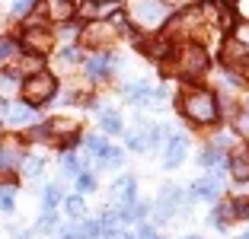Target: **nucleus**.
<instances>
[{
  "mask_svg": "<svg viewBox=\"0 0 249 239\" xmlns=\"http://www.w3.org/2000/svg\"><path fill=\"white\" fill-rule=\"evenodd\" d=\"M128 13H131V22H138L141 29L154 32V29H160V22L166 19L169 3H157V0H138V3H131V7H128Z\"/></svg>",
  "mask_w": 249,
  "mask_h": 239,
  "instance_id": "7ed1b4c3",
  "label": "nucleus"
},
{
  "mask_svg": "<svg viewBox=\"0 0 249 239\" xmlns=\"http://www.w3.org/2000/svg\"><path fill=\"white\" fill-rule=\"evenodd\" d=\"M22 169H26L29 175H38V172H42V159H36V156L22 159Z\"/></svg>",
  "mask_w": 249,
  "mask_h": 239,
  "instance_id": "473e14b6",
  "label": "nucleus"
},
{
  "mask_svg": "<svg viewBox=\"0 0 249 239\" xmlns=\"http://www.w3.org/2000/svg\"><path fill=\"white\" fill-rule=\"evenodd\" d=\"M138 236H141V239H160V236L154 233V226H141V233H138Z\"/></svg>",
  "mask_w": 249,
  "mask_h": 239,
  "instance_id": "58836bf2",
  "label": "nucleus"
},
{
  "mask_svg": "<svg viewBox=\"0 0 249 239\" xmlns=\"http://www.w3.org/2000/svg\"><path fill=\"white\" fill-rule=\"evenodd\" d=\"M87 150H89V156H99V159H103L106 153H109V144H106L103 137H96V134H93V137H87Z\"/></svg>",
  "mask_w": 249,
  "mask_h": 239,
  "instance_id": "b1692460",
  "label": "nucleus"
},
{
  "mask_svg": "<svg viewBox=\"0 0 249 239\" xmlns=\"http://www.w3.org/2000/svg\"><path fill=\"white\" fill-rule=\"evenodd\" d=\"M45 13L52 16L54 22H67L73 13H77V7H73V3H67V0H52V3H45Z\"/></svg>",
  "mask_w": 249,
  "mask_h": 239,
  "instance_id": "f3484780",
  "label": "nucleus"
},
{
  "mask_svg": "<svg viewBox=\"0 0 249 239\" xmlns=\"http://www.w3.org/2000/svg\"><path fill=\"white\" fill-rule=\"evenodd\" d=\"M185 239H198V236H185Z\"/></svg>",
  "mask_w": 249,
  "mask_h": 239,
  "instance_id": "c03bdc74",
  "label": "nucleus"
},
{
  "mask_svg": "<svg viewBox=\"0 0 249 239\" xmlns=\"http://www.w3.org/2000/svg\"><path fill=\"white\" fill-rule=\"evenodd\" d=\"M240 239H249V233H243V236H240Z\"/></svg>",
  "mask_w": 249,
  "mask_h": 239,
  "instance_id": "37998d69",
  "label": "nucleus"
},
{
  "mask_svg": "<svg viewBox=\"0 0 249 239\" xmlns=\"http://www.w3.org/2000/svg\"><path fill=\"white\" fill-rule=\"evenodd\" d=\"M22 45H26L32 54H38V58H42L45 51L52 48V35H48L42 26H29V29L22 32Z\"/></svg>",
  "mask_w": 249,
  "mask_h": 239,
  "instance_id": "0eeeda50",
  "label": "nucleus"
},
{
  "mask_svg": "<svg viewBox=\"0 0 249 239\" xmlns=\"http://www.w3.org/2000/svg\"><path fill=\"white\" fill-rule=\"evenodd\" d=\"M77 10H80L83 16H96V13H99V7H96V3H80Z\"/></svg>",
  "mask_w": 249,
  "mask_h": 239,
  "instance_id": "4c0bfd02",
  "label": "nucleus"
},
{
  "mask_svg": "<svg viewBox=\"0 0 249 239\" xmlns=\"http://www.w3.org/2000/svg\"><path fill=\"white\" fill-rule=\"evenodd\" d=\"M141 51H144L147 58H154V61H163L173 51V42H169L166 35H160V38H147L144 45H141Z\"/></svg>",
  "mask_w": 249,
  "mask_h": 239,
  "instance_id": "4468645a",
  "label": "nucleus"
},
{
  "mask_svg": "<svg viewBox=\"0 0 249 239\" xmlns=\"http://www.w3.org/2000/svg\"><path fill=\"white\" fill-rule=\"evenodd\" d=\"M16 204V188L13 185H0V210H13Z\"/></svg>",
  "mask_w": 249,
  "mask_h": 239,
  "instance_id": "393cba45",
  "label": "nucleus"
},
{
  "mask_svg": "<svg viewBox=\"0 0 249 239\" xmlns=\"http://www.w3.org/2000/svg\"><path fill=\"white\" fill-rule=\"evenodd\" d=\"M99 121H103V131H109V134H118V131H122V118L112 109H106L103 115H99Z\"/></svg>",
  "mask_w": 249,
  "mask_h": 239,
  "instance_id": "412c9836",
  "label": "nucleus"
},
{
  "mask_svg": "<svg viewBox=\"0 0 249 239\" xmlns=\"http://www.w3.org/2000/svg\"><path fill=\"white\" fill-rule=\"evenodd\" d=\"M198 163H201V166H208V169H217V166H224V153L211 147V150H205L201 156H198Z\"/></svg>",
  "mask_w": 249,
  "mask_h": 239,
  "instance_id": "4be33fe9",
  "label": "nucleus"
},
{
  "mask_svg": "<svg viewBox=\"0 0 249 239\" xmlns=\"http://www.w3.org/2000/svg\"><path fill=\"white\" fill-rule=\"evenodd\" d=\"M195 198H205V201H214V198H220V191H224V179L220 175H205V179L195 182Z\"/></svg>",
  "mask_w": 249,
  "mask_h": 239,
  "instance_id": "9d476101",
  "label": "nucleus"
},
{
  "mask_svg": "<svg viewBox=\"0 0 249 239\" xmlns=\"http://www.w3.org/2000/svg\"><path fill=\"white\" fill-rule=\"evenodd\" d=\"M220 61L227 70H249V48L236 38L224 42V51H220Z\"/></svg>",
  "mask_w": 249,
  "mask_h": 239,
  "instance_id": "423d86ee",
  "label": "nucleus"
},
{
  "mask_svg": "<svg viewBox=\"0 0 249 239\" xmlns=\"http://www.w3.org/2000/svg\"><path fill=\"white\" fill-rule=\"evenodd\" d=\"M36 7H38V3H29V0H22V3H13V7H10V13H13V16H26V13H32Z\"/></svg>",
  "mask_w": 249,
  "mask_h": 239,
  "instance_id": "2f4dec72",
  "label": "nucleus"
},
{
  "mask_svg": "<svg viewBox=\"0 0 249 239\" xmlns=\"http://www.w3.org/2000/svg\"><path fill=\"white\" fill-rule=\"evenodd\" d=\"M118 67V61L112 58V54H96V58H89V64H87V73L93 80H103V77H109L112 70Z\"/></svg>",
  "mask_w": 249,
  "mask_h": 239,
  "instance_id": "9b49d317",
  "label": "nucleus"
},
{
  "mask_svg": "<svg viewBox=\"0 0 249 239\" xmlns=\"http://www.w3.org/2000/svg\"><path fill=\"white\" fill-rule=\"evenodd\" d=\"M13 54H16V42L13 38H0V64L7 58H13Z\"/></svg>",
  "mask_w": 249,
  "mask_h": 239,
  "instance_id": "c85d7f7f",
  "label": "nucleus"
},
{
  "mask_svg": "<svg viewBox=\"0 0 249 239\" xmlns=\"http://www.w3.org/2000/svg\"><path fill=\"white\" fill-rule=\"evenodd\" d=\"M103 163L106 166H118V163H122V150H118V147H109V153L103 156Z\"/></svg>",
  "mask_w": 249,
  "mask_h": 239,
  "instance_id": "72a5a7b5",
  "label": "nucleus"
},
{
  "mask_svg": "<svg viewBox=\"0 0 249 239\" xmlns=\"http://www.w3.org/2000/svg\"><path fill=\"white\" fill-rule=\"evenodd\" d=\"M38 230H42V233L54 230V214H52V210H45V214H42V220H38Z\"/></svg>",
  "mask_w": 249,
  "mask_h": 239,
  "instance_id": "c9c22d12",
  "label": "nucleus"
},
{
  "mask_svg": "<svg viewBox=\"0 0 249 239\" xmlns=\"http://www.w3.org/2000/svg\"><path fill=\"white\" fill-rule=\"evenodd\" d=\"M236 134H243V137H249V112H243V115H236Z\"/></svg>",
  "mask_w": 249,
  "mask_h": 239,
  "instance_id": "f704fd0d",
  "label": "nucleus"
},
{
  "mask_svg": "<svg viewBox=\"0 0 249 239\" xmlns=\"http://www.w3.org/2000/svg\"><path fill=\"white\" fill-rule=\"evenodd\" d=\"M45 134L64 144L67 137H73V134H77V124H73V121H67V118H54V121H48V124H45Z\"/></svg>",
  "mask_w": 249,
  "mask_h": 239,
  "instance_id": "ddd939ff",
  "label": "nucleus"
},
{
  "mask_svg": "<svg viewBox=\"0 0 249 239\" xmlns=\"http://www.w3.org/2000/svg\"><path fill=\"white\" fill-rule=\"evenodd\" d=\"M64 239H83V236H80V233H67Z\"/></svg>",
  "mask_w": 249,
  "mask_h": 239,
  "instance_id": "79ce46f5",
  "label": "nucleus"
},
{
  "mask_svg": "<svg viewBox=\"0 0 249 239\" xmlns=\"http://www.w3.org/2000/svg\"><path fill=\"white\" fill-rule=\"evenodd\" d=\"M83 236H103V220H87L83 223Z\"/></svg>",
  "mask_w": 249,
  "mask_h": 239,
  "instance_id": "7c9ffc66",
  "label": "nucleus"
},
{
  "mask_svg": "<svg viewBox=\"0 0 249 239\" xmlns=\"http://www.w3.org/2000/svg\"><path fill=\"white\" fill-rule=\"evenodd\" d=\"M179 112H182L189 121L195 124H214L217 121V99H214L208 89H189V93L179 99Z\"/></svg>",
  "mask_w": 249,
  "mask_h": 239,
  "instance_id": "f257e3e1",
  "label": "nucleus"
},
{
  "mask_svg": "<svg viewBox=\"0 0 249 239\" xmlns=\"http://www.w3.org/2000/svg\"><path fill=\"white\" fill-rule=\"evenodd\" d=\"M58 201H61V188L58 185H48V188H45V210H54Z\"/></svg>",
  "mask_w": 249,
  "mask_h": 239,
  "instance_id": "bb28decb",
  "label": "nucleus"
},
{
  "mask_svg": "<svg viewBox=\"0 0 249 239\" xmlns=\"http://www.w3.org/2000/svg\"><path fill=\"white\" fill-rule=\"evenodd\" d=\"M54 89H58V80L52 77V73H36V77H29L26 83H22V99H26V105H42V102H48L54 96Z\"/></svg>",
  "mask_w": 249,
  "mask_h": 239,
  "instance_id": "20e7f679",
  "label": "nucleus"
},
{
  "mask_svg": "<svg viewBox=\"0 0 249 239\" xmlns=\"http://www.w3.org/2000/svg\"><path fill=\"white\" fill-rule=\"evenodd\" d=\"M230 172L236 182H249V150H233L230 156Z\"/></svg>",
  "mask_w": 249,
  "mask_h": 239,
  "instance_id": "dca6fc26",
  "label": "nucleus"
},
{
  "mask_svg": "<svg viewBox=\"0 0 249 239\" xmlns=\"http://www.w3.org/2000/svg\"><path fill=\"white\" fill-rule=\"evenodd\" d=\"M198 26H201V13H198V10H189V13H182L169 26V32H173V35H192Z\"/></svg>",
  "mask_w": 249,
  "mask_h": 239,
  "instance_id": "f8f14e48",
  "label": "nucleus"
},
{
  "mask_svg": "<svg viewBox=\"0 0 249 239\" xmlns=\"http://www.w3.org/2000/svg\"><path fill=\"white\" fill-rule=\"evenodd\" d=\"M236 13H243V16H249V3H240V7H236Z\"/></svg>",
  "mask_w": 249,
  "mask_h": 239,
  "instance_id": "a19ab883",
  "label": "nucleus"
},
{
  "mask_svg": "<svg viewBox=\"0 0 249 239\" xmlns=\"http://www.w3.org/2000/svg\"><path fill=\"white\" fill-rule=\"evenodd\" d=\"M64 210H67V217H83V214H87V207H83V198L80 195H73V198H67L64 201Z\"/></svg>",
  "mask_w": 249,
  "mask_h": 239,
  "instance_id": "5701e85b",
  "label": "nucleus"
},
{
  "mask_svg": "<svg viewBox=\"0 0 249 239\" xmlns=\"http://www.w3.org/2000/svg\"><path fill=\"white\" fill-rule=\"evenodd\" d=\"M77 58H80V51H77V48H64V51H61V61H64V64H73Z\"/></svg>",
  "mask_w": 249,
  "mask_h": 239,
  "instance_id": "e433bc0d",
  "label": "nucleus"
},
{
  "mask_svg": "<svg viewBox=\"0 0 249 239\" xmlns=\"http://www.w3.org/2000/svg\"><path fill=\"white\" fill-rule=\"evenodd\" d=\"M77 188H80V191H93L96 188L93 172H80V175H77Z\"/></svg>",
  "mask_w": 249,
  "mask_h": 239,
  "instance_id": "c756f323",
  "label": "nucleus"
},
{
  "mask_svg": "<svg viewBox=\"0 0 249 239\" xmlns=\"http://www.w3.org/2000/svg\"><path fill=\"white\" fill-rule=\"evenodd\" d=\"M227 210H230V217H249V198H233Z\"/></svg>",
  "mask_w": 249,
  "mask_h": 239,
  "instance_id": "a878e982",
  "label": "nucleus"
},
{
  "mask_svg": "<svg viewBox=\"0 0 249 239\" xmlns=\"http://www.w3.org/2000/svg\"><path fill=\"white\" fill-rule=\"evenodd\" d=\"M115 26L112 22H89L87 29L80 32V45L83 48H109L115 42Z\"/></svg>",
  "mask_w": 249,
  "mask_h": 239,
  "instance_id": "39448f33",
  "label": "nucleus"
},
{
  "mask_svg": "<svg viewBox=\"0 0 249 239\" xmlns=\"http://www.w3.org/2000/svg\"><path fill=\"white\" fill-rule=\"evenodd\" d=\"M109 239H131V236H128V233H122V230H112Z\"/></svg>",
  "mask_w": 249,
  "mask_h": 239,
  "instance_id": "ea45409f",
  "label": "nucleus"
},
{
  "mask_svg": "<svg viewBox=\"0 0 249 239\" xmlns=\"http://www.w3.org/2000/svg\"><path fill=\"white\" fill-rule=\"evenodd\" d=\"M124 96H128V102L141 105V102H147V99H150V89H147L144 83H131V86H124Z\"/></svg>",
  "mask_w": 249,
  "mask_h": 239,
  "instance_id": "6ab92c4d",
  "label": "nucleus"
},
{
  "mask_svg": "<svg viewBox=\"0 0 249 239\" xmlns=\"http://www.w3.org/2000/svg\"><path fill=\"white\" fill-rule=\"evenodd\" d=\"M3 115L10 124H29L32 121V109L29 105H19V102H7L3 105Z\"/></svg>",
  "mask_w": 249,
  "mask_h": 239,
  "instance_id": "a211bd4d",
  "label": "nucleus"
},
{
  "mask_svg": "<svg viewBox=\"0 0 249 239\" xmlns=\"http://www.w3.org/2000/svg\"><path fill=\"white\" fill-rule=\"evenodd\" d=\"M61 163H64V169H67V172H71V175H80V172H83L80 159L73 156V153H64V159H61Z\"/></svg>",
  "mask_w": 249,
  "mask_h": 239,
  "instance_id": "cd10ccee",
  "label": "nucleus"
},
{
  "mask_svg": "<svg viewBox=\"0 0 249 239\" xmlns=\"http://www.w3.org/2000/svg\"><path fill=\"white\" fill-rule=\"evenodd\" d=\"M29 70L32 77H36V73H42V58H38V54H29V58H22L19 64L13 67V73H26Z\"/></svg>",
  "mask_w": 249,
  "mask_h": 239,
  "instance_id": "aec40b11",
  "label": "nucleus"
},
{
  "mask_svg": "<svg viewBox=\"0 0 249 239\" xmlns=\"http://www.w3.org/2000/svg\"><path fill=\"white\" fill-rule=\"evenodd\" d=\"M185 150H189V137H185V134H173V137L166 140L163 163H166V166H179V163L185 159Z\"/></svg>",
  "mask_w": 249,
  "mask_h": 239,
  "instance_id": "1a4fd4ad",
  "label": "nucleus"
},
{
  "mask_svg": "<svg viewBox=\"0 0 249 239\" xmlns=\"http://www.w3.org/2000/svg\"><path fill=\"white\" fill-rule=\"evenodd\" d=\"M19 163H22V150L13 140H7V144L0 147V172H10V169L19 166Z\"/></svg>",
  "mask_w": 249,
  "mask_h": 239,
  "instance_id": "2eb2a0df",
  "label": "nucleus"
},
{
  "mask_svg": "<svg viewBox=\"0 0 249 239\" xmlns=\"http://www.w3.org/2000/svg\"><path fill=\"white\" fill-rule=\"evenodd\" d=\"M173 67H176L179 77L195 80V77H201V73L208 70V51L201 48L198 42H185L182 48H179V54H176V61H173Z\"/></svg>",
  "mask_w": 249,
  "mask_h": 239,
  "instance_id": "f03ea898",
  "label": "nucleus"
},
{
  "mask_svg": "<svg viewBox=\"0 0 249 239\" xmlns=\"http://www.w3.org/2000/svg\"><path fill=\"white\" fill-rule=\"evenodd\" d=\"M112 201L122 207V214L134 204V175H122V179L112 185Z\"/></svg>",
  "mask_w": 249,
  "mask_h": 239,
  "instance_id": "6e6552de",
  "label": "nucleus"
}]
</instances>
